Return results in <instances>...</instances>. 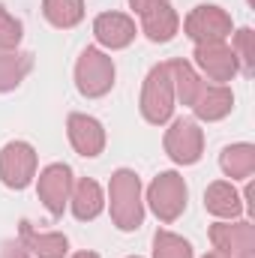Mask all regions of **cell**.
Here are the masks:
<instances>
[{
    "mask_svg": "<svg viewBox=\"0 0 255 258\" xmlns=\"http://www.w3.org/2000/svg\"><path fill=\"white\" fill-rule=\"evenodd\" d=\"M78 78H81V90L90 93V96H96V93L108 90V84H111V78H114V69H111V63H108L99 51L87 48V51H84V60L78 66Z\"/></svg>",
    "mask_w": 255,
    "mask_h": 258,
    "instance_id": "cell-1",
    "label": "cell"
},
{
    "mask_svg": "<svg viewBox=\"0 0 255 258\" xmlns=\"http://www.w3.org/2000/svg\"><path fill=\"white\" fill-rule=\"evenodd\" d=\"M30 168H33V150L27 144H9L3 150V162H0V171H3V180L9 186H27L30 180Z\"/></svg>",
    "mask_w": 255,
    "mask_h": 258,
    "instance_id": "cell-2",
    "label": "cell"
},
{
    "mask_svg": "<svg viewBox=\"0 0 255 258\" xmlns=\"http://www.w3.org/2000/svg\"><path fill=\"white\" fill-rule=\"evenodd\" d=\"M153 207H156V213L159 216H165V219H174L177 216V210L183 207V201H186V189L180 186V180H177V174H162L156 183H153Z\"/></svg>",
    "mask_w": 255,
    "mask_h": 258,
    "instance_id": "cell-3",
    "label": "cell"
},
{
    "mask_svg": "<svg viewBox=\"0 0 255 258\" xmlns=\"http://www.w3.org/2000/svg\"><path fill=\"white\" fill-rule=\"evenodd\" d=\"M39 189H42V198L48 204V210L54 216L63 213V198H66V189H69V168L66 165H51L42 180H39Z\"/></svg>",
    "mask_w": 255,
    "mask_h": 258,
    "instance_id": "cell-4",
    "label": "cell"
},
{
    "mask_svg": "<svg viewBox=\"0 0 255 258\" xmlns=\"http://www.w3.org/2000/svg\"><path fill=\"white\" fill-rule=\"evenodd\" d=\"M132 33H135V27L123 15H99L96 18V36L105 45H126Z\"/></svg>",
    "mask_w": 255,
    "mask_h": 258,
    "instance_id": "cell-5",
    "label": "cell"
},
{
    "mask_svg": "<svg viewBox=\"0 0 255 258\" xmlns=\"http://www.w3.org/2000/svg\"><path fill=\"white\" fill-rule=\"evenodd\" d=\"M69 126H72V141H75V147H78L84 156H96V150L102 147V129H99V123L90 120V117H72Z\"/></svg>",
    "mask_w": 255,
    "mask_h": 258,
    "instance_id": "cell-6",
    "label": "cell"
},
{
    "mask_svg": "<svg viewBox=\"0 0 255 258\" xmlns=\"http://www.w3.org/2000/svg\"><path fill=\"white\" fill-rule=\"evenodd\" d=\"M168 147L174 150V159H180V162H195L198 159V132L189 120H180L174 126L171 138H168Z\"/></svg>",
    "mask_w": 255,
    "mask_h": 258,
    "instance_id": "cell-7",
    "label": "cell"
},
{
    "mask_svg": "<svg viewBox=\"0 0 255 258\" xmlns=\"http://www.w3.org/2000/svg\"><path fill=\"white\" fill-rule=\"evenodd\" d=\"M225 24H228V21H225V15H222L216 6H201V9L189 18V33L198 39V33L207 30V33H204L207 39H222V36H225V33H222Z\"/></svg>",
    "mask_w": 255,
    "mask_h": 258,
    "instance_id": "cell-8",
    "label": "cell"
},
{
    "mask_svg": "<svg viewBox=\"0 0 255 258\" xmlns=\"http://www.w3.org/2000/svg\"><path fill=\"white\" fill-rule=\"evenodd\" d=\"M102 207V195H99V186L93 180H84L78 186V195H75V216L78 219H90L96 216Z\"/></svg>",
    "mask_w": 255,
    "mask_h": 258,
    "instance_id": "cell-9",
    "label": "cell"
},
{
    "mask_svg": "<svg viewBox=\"0 0 255 258\" xmlns=\"http://www.w3.org/2000/svg\"><path fill=\"white\" fill-rule=\"evenodd\" d=\"M45 15L54 24L69 27L81 18V0H45Z\"/></svg>",
    "mask_w": 255,
    "mask_h": 258,
    "instance_id": "cell-10",
    "label": "cell"
},
{
    "mask_svg": "<svg viewBox=\"0 0 255 258\" xmlns=\"http://www.w3.org/2000/svg\"><path fill=\"white\" fill-rule=\"evenodd\" d=\"M21 234H24V240L33 246V252H42V258H63L66 252V237H33L30 234V228H27V222H24V228H21Z\"/></svg>",
    "mask_w": 255,
    "mask_h": 258,
    "instance_id": "cell-11",
    "label": "cell"
},
{
    "mask_svg": "<svg viewBox=\"0 0 255 258\" xmlns=\"http://www.w3.org/2000/svg\"><path fill=\"white\" fill-rule=\"evenodd\" d=\"M207 207L213 210V213H222V216H228V213H237V195L231 192L225 183H216V186H210V192H207Z\"/></svg>",
    "mask_w": 255,
    "mask_h": 258,
    "instance_id": "cell-12",
    "label": "cell"
},
{
    "mask_svg": "<svg viewBox=\"0 0 255 258\" xmlns=\"http://www.w3.org/2000/svg\"><path fill=\"white\" fill-rule=\"evenodd\" d=\"M222 165L225 171L231 174H249V165H252V147L240 144V147H228L225 156H222Z\"/></svg>",
    "mask_w": 255,
    "mask_h": 258,
    "instance_id": "cell-13",
    "label": "cell"
},
{
    "mask_svg": "<svg viewBox=\"0 0 255 258\" xmlns=\"http://www.w3.org/2000/svg\"><path fill=\"white\" fill-rule=\"evenodd\" d=\"M156 258H189V246L171 234H156Z\"/></svg>",
    "mask_w": 255,
    "mask_h": 258,
    "instance_id": "cell-14",
    "label": "cell"
},
{
    "mask_svg": "<svg viewBox=\"0 0 255 258\" xmlns=\"http://www.w3.org/2000/svg\"><path fill=\"white\" fill-rule=\"evenodd\" d=\"M18 39H21V24L12 21L0 6V45H15Z\"/></svg>",
    "mask_w": 255,
    "mask_h": 258,
    "instance_id": "cell-15",
    "label": "cell"
},
{
    "mask_svg": "<svg viewBox=\"0 0 255 258\" xmlns=\"http://www.w3.org/2000/svg\"><path fill=\"white\" fill-rule=\"evenodd\" d=\"M78 258H96V255H78Z\"/></svg>",
    "mask_w": 255,
    "mask_h": 258,
    "instance_id": "cell-16",
    "label": "cell"
},
{
    "mask_svg": "<svg viewBox=\"0 0 255 258\" xmlns=\"http://www.w3.org/2000/svg\"><path fill=\"white\" fill-rule=\"evenodd\" d=\"M210 258H216V255H210Z\"/></svg>",
    "mask_w": 255,
    "mask_h": 258,
    "instance_id": "cell-17",
    "label": "cell"
}]
</instances>
